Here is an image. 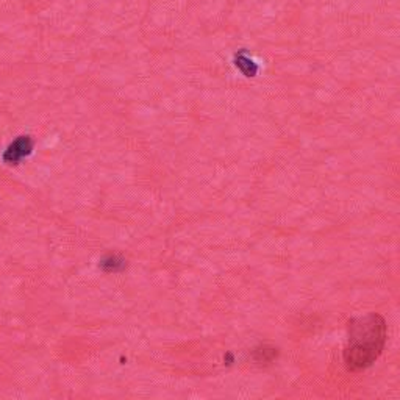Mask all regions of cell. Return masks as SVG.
Listing matches in <instances>:
<instances>
[{
    "label": "cell",
    "mask_w": 400,
    "mask_h": 400,
    "mask_svg": "<svg viewBox=\"0 0 400 400\" xmlns=\"http://www.w3.org/2000/svg\"><path fill=\"white\" fill-rule=\"evenodd\" d=\"M32 151V141L29 137H22L18 139L16 142H13V146L6 152V160L8 161H19L20 158H24L25 155H29Z\"/></svg>",
    "instance_id": "obj_2"
},
{
    "label": "cell",
    "mask_w": 400,
    "mask_h": 400,
    "mask_svg": "<svg viewBox=\"0 0 400 400\" xmlns=\"http://www.w3.org/2000/svg\"><path fill=\"white\" fill-rule=\"evenodd\" d=\"M347 333L344 363L349 371L368 368L380 357L386 341V322L380 315L371 313L349 321Z\"/></svg>",
    "instance_id": "obj_1"
}]
</instances>
